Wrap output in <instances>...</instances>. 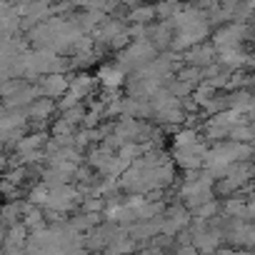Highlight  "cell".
I'll use <instances>...</instances> for the list:
<instances>
[]
</instances>
